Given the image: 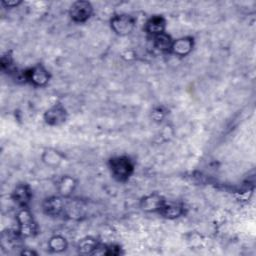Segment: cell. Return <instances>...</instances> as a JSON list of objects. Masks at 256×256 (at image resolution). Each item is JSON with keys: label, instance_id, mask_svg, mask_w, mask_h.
Returning a JSON list of instances; mask_svg holds the SVG:
<instances>
[{"label": "cell", "instance_id": "cell-1", "mask_svg": "<svg viewBox=\"0 0 256 256\" xmlns=\"http://www.w3.org/2000/svg\"><path fill=\"white\" fill-rule=\"evenodd\" d=\"M110 168L113 176L118 180H126L132 173L133 165L126 157H116L110 160Z\"/></svg>", "mask_w": 256, "mask_h": 256}, {"label": "cell", "instance_id": "cell-2", "mask_svg": "<svg viewBox=\"0 0 256 256\" xmlns=\"http://www.w3.org/2000/svg\"><path fill=\"white\" fill-rule=\"evenodd\" d=\"M112 29L120 35L129 34L134 28V20L128 15L115 16L111 20Z\"/></svg>", "mask_w": 256, "mask_h": 256}, {"label": "cell", "instance_id": "cell-3", "mask_svg": "<svg viewBox=\"0 0 256 256\" xmlns=\"http://www.w3.org/2000/svg\"><path fill=\"white\" fill-rule=\"evenodd\" d=\"M92 13V7L90 3L86 1L75 2L70 9L71 18L76 22L86 21Z\"/></svg>", "mask_w": 256, "mask_h": 256}, {"label": "cell", "instance_id": "cell-4", "mask_svg": "<svg viewBox=\"0 0 256 256\" xmlns=\"http://www.w3.org/2000/svg\"><path fill=\"white\" fill-rule=\"evenodd\" d=\"M18 222L20 226V232L25 236H30L35 232V223L33 218L27 210H23L18 214Z\"/></svg>", "mask_w": 256, "mask_h": 256}, {"label": "cell", "instance_id": "cell-5", "mask_svg": "<svg viewBox=\"0 0 256 256\" xmlns=\"http://www.w3.org/2000/svg\"><path fill=\"white\" fill-rule=\"evenodd\" d=\"M66 112L65 109L61 105H55L52 108L47 110L45 113V120L48 124L51 125H58L65 121Z\"/></svg>", "mask_w": 256, "mask_h": 256}, {"label": "cell", "instance_id": "cell-6", "mask_svg": "<svg viewBox=\"0 0 256 256\" xmlns=\"http://www.w3.org/2000/svg\"><path fill=\"white\" fill-rule=\"evenodd\" d=\"M26 78L35 85H44L48 81V72L40 65L33 67L26 72Z\"/></svg>", "mask_w": 256, "mask_h": 256}, {"label": "cell", "instance_id": "cell-7", "mask_svg": "<svg viewBox=\"0 0 256 256\" xmlns=\"http://www.w3.org/2000/svg\"><path fill=\"white\" fill-rule=\"evenodd\" d=\"M164 205V200L157 194H152L142 200V208L146 211L160 210Z\"/></svg>", "mask_w": 256, "mask_h": 256}, {"label": "cell", "instance_id": "cell-8", "mask_svg": "<svg viewBox=\"0 0 256 256\" xmlns=\"http://www.w3.org/2000/svg\"><path fill=\"white\" fill-rule=\"evenodd\" d=\"M193 43L191 38H181L173 42L171 50L179 56H185L190 52Z\"/></svg>", "mask_w": 256, "mask_h": 256}, {"label": "cell", "instance_id": "cell-9", "mask_svg": "<svg viewBox=\"0 0 256 256\" xmlns=\"http://www.w3.org/2000/svg\"><path fill=\"white\" fill-rule=\"evenodd\" d=\"M165 28V20L160 16L152 17L146 23V30L148 33L152 34V35H159L161 33H164Z\"/></svg>", "mask_w": 256, "mask_h": 256}, {"label": "cell", "instance_id": "cell-10", "mask_svg": "<svg viewBox=\"0 0 256 256\" xmlns=\"http://www.w3.org/2000/svg\"><path fill=\"white\" fill-rule=\"evenodd\" d=\"M31 198V191L27 185H18L15 188L13 192V199L20 204V205H26L30 201Z\"/></svg>", "mask_w": 256, "mask_h": 256}, {"label": "cell", "instance_id": "cell-11", "mask_svg": "<svg viewBox=\"0 0 256 256\" xmlns=\"http://www.w3.org/2000/svg\"><path fill=\"white\" fill-rule=\"evenodd\" d=\"M64 208L63 201L58 197L49 198L44 203V210L49 215H58Z\"/></svg>", "mask_w": 256, "mask_h": 256}, {"label": "cell", "instance_id": "cell-12", "mask_svg": "<svg viewBox=\"0 0 256 256\" xmlns=\"http://www.w3.org/2000/svg\"><path fill=\"white\" fill-rule=\"evenodd\" d=\"M159 211L166 218H176L182 214L183 209L181 206L177 205V204H165L164 203V205Z\"/></svg>", "mask_w": 256, "mask_h": 256}, {"label": "cell", "instance_id": "cell-13", "mask_svg": "<svg viewBox=\"0 0 256 256\" xmlns=\"http://www.w3.org/2000/svg\"><path fill=\"white\" fill-rule=\"evenodd\" d=\"M172 44H173V41L168 35H166L165 33H161L159 34V35L155 36L154 45L160 51H167L169 49H171Z\"/></svg>", "mask_w": 256, "mask_h": 256}, {"label": "cell", "instance_id": "cell-14", "mask_svg": "<svg viewBox=\"0 0 256 256\" xmlns=\"http://www.w3.org/2000/svg\"><path fill=\"white\" fill-rule=\"evenodd\" d=\"M98 248L97 242L91 238H87V239H83L79 243V251L83 254H90L94 250Z\"/></svg>", "mask_w": 256, "mask_h": 256}, {"label": "cell", "instance_id": "cell-15", "mask_svg": "<svg viewBox=\"0 0 256 256\" xmlns=\"http://www.w3.org/2000/svg\"><path fill=\"white\" fill-rule=\"evenodd\" d=\"M66 246L67 244H66L65 239L60 236H55L53 238H51L49 241V247L55 252H60V251L65 250Z\"/></svg>", "mask_w": 256, "mask_h": 256}, {"label": "cell", "instance_id": "cell-16", "mask_svg": "<svg viewBox=\"0 0 256 256\" xmlns=\"http://www.w3.org/2000/svg\"><path fill=\"white\" fill-rule=\"evenodd\" d=\"M73 187H74L73 180L69 177H65L60 183V192L62 194L67 195L68 193H70L71 190H73Z\"/></svg>", "mask_w": 256, "mask_h": 256}]
</instances>
